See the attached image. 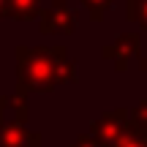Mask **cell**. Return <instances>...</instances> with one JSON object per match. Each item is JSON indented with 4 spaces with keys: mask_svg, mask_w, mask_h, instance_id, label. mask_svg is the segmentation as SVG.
<instances>
[{
    "mask_svg": "<svg viewBox=\"0 0 147 147\" xmlns=\"http://www.w3.org/2000/svg\"><path fill=\"white\" fill-rule=\"evenodd\" d=\"M63 82H76V63L63 47H16V90L49 93Z\"/></svg>",
    "mask_w": 147,
    "mask_h": 147,
    "instance_id": "cell-1",
    "label": "cell"
},
{
    "mask_svg": "<svg viewBox=\"0 0 147 147\" xmlns=\"http://www.w3.org/2000/svg\"><path fill=\"white\" fill-rule=\"evenodd\" d=\"M38 27L44 36H71L79 27V11L68 5H52L47 11H38Z\"/></svg>",
    "mask_w": 147,
    "mask_h": 147,
    "instance_id": "cell-2",
    "label": "cell"
},
{
    "mask_svg": "<svg viewBox=\"0 0 147 147\" xmlns=\"http://www.w3.org/2000/svg\"><path fill=\"white\" fill-rule=\"evenodd\" d=\"M139 49H142L139 33H123V36H117L112 44H106L101 55L115 65V71L123 74V71H128V65H131L134 57H139Z\"/></svg>",
    "mask_w": 147,
    "mask_h": 147,
    "instance_id": "cell-3",
    "label": "cell"
},
{
    "mask_svg": "<svg viewBox=\"0 0 147 147\" xmlns=\"http://www.w3.org/2000/svg\"><path fill=\"white\" fill-rule=\"evenodd\" d=\"M128 128V109H115V112H106L101 120L93 123V128H90V134H93L95 139H101L106 147H112L120 139V134Z\"/></svg>",
    "mask_w": 147,
    "mask_h": 147,
    "instance_id": "cell-4",
    "label": "cell"
},
{
    "mask_svg": "<svg viewBox=\"0 0 147 147\" xmlns=\"http://www.w3.org/2000/svg\"><path fill=\"white\" fill-rule=\"evenodd\" d=\"M0 147H41V134L27 131L22 120L0 123Z\"/></svg>",
    "mask_w": 147,
    "mask_h": 147,
    "instance_id": "cell-5",
    "label": "cell"
},
{
    "mask_svg": "<svg viewBox=\"0 0 147 147\" xmlns=\"http://www.w3.org/2000/svg\"><path fill=\"white\" fill-rule=\"evenodd\" d=\"M38 3L41 0H5V16L16 22H27L38 16Z\"/></svg>",
    "mask_w": 147,
    "mask_h": 147,
    "instance_id": "cell-6",
    "label": "cell"
},
{
    "mask_svg": "<svg viewBox=\"0 0 147 147\" xmlns=\"http://www.w3.org/2000/svg\"><path fill=\"white\" fill-rule=\"evenodd\" d=\"M125 16L147 30V0H125Z\"/></svg>",
    "mask_w": 147,
    "mask_h": 147,
    "instance_id": "cell-7",
    "label": "cell"
},
{
    "mask_svg": "<svg viewBox=\"0 0 147 147\" xmlns=\"http://www.w3.org/2000/svg\"><path fill=\"white\" fill-rule=\"evenodd\" d=\"M112 147H147V136H144L142 131H136V128L128 125L125 131L120 134V139H117Z\"/></svg>",
    "mask_w": 147,
    "mask_h": 147,
    "instance_id": "cell-8",
    "label": "cell"
},
{
    "mask_svg": "<svg viewBox=\"0 0 147 147\" xmlns=\"http://www.w3.org/2000/svg\"><path fill=\"white\" fill-rule=\"evenodd\" d=\"M128 125L147 134V101H139L134 109H128Z\"/></svg>",
    "mask_w": 147,
    "mask_h": 147,
    "instance_id": "cell-9",
    "label": "cell"
},
{
    "mask_svg": "<svg viewBox=\"0 0 147 147\" xmlns=\"http://www.w3.org/2000/svg\"><path fill=\"white\" fill-rule=\"evenodd\" d=\"M8 106L14 109L16 120H22V123L27 120V93H25V90H16V95L8 98Z\"/></svg>",
    "mask_w": 147,
    "mask_h": 147,
    "instance_id": "cell-10",
    "label": "cell"
},
{
    "mask_svg": "<svg viewBox=\"0 0 147 147\" xmlns=\"http://www.w3.org/2000/svg\"><path fill=\"white\" fill-rule=\"evenodd\" d=\"M79 3H82L84 8L90 11V16H93L95 22H101V19H104V11L109 8L115 0H79Z\"/></svg>",
    "mask_w": 147,
    "mask_h": 147,
    "instance_id": "cell-11",
    "label": "cell"
},
{
    "mask_svg": "<svg viewBox=\"0 0 147 147\" xmlns=\"http://www.w3.org/2000/svg\"><path fill=\"white\" fill-rule=\"evenodd\" d=\"M71 147H106L101 139H95L93 134H82V136H76V142H74Z\"/></svg>",
    "mask_w": 147,
    "mask_h": 147,
    "instance_id": "cell-12",
    "label": "cell"
},
{
    "mask_svg": "<svg viewBox=\"0 0 147 147\" xmlns=\"http://www.w3.org/2000/svg\"><path fill=\"white\" fill-rule=\"evenodd\" d=\"M8 109V98L5 95H0V123H3V112Z\"/></svg>",
    "mask_w": 147,
    "mask_h": 147,
    "instance_id": "cell-13",
    "label": "cell"
},
{
    "mask_svg": "<svg viewBox=\"0 0 147 147\" xmlns=\"http://www.w3.org/2000/svg\"><path fill=\"white\" fill-rule=\"evenodd\" d=\"M139 68L147 74V55H142V57H139Z\"/></svg>",
    "mask_w": 147,
    "mask_h": 147,
    "instance_id": "cell-14",
    "label": "cell"
},
{
    "mask_svg": "<svg viewBox=\"0 0 147 147\" xmlns=\"http://www.w3.org/2000/svg\"><path fill=\"white\" fill-rule=\"evenodd\" d=\"M5 16V0H0V19Z\"/></svg>",
    "mask_w": 147,
    "mask_h": 147,
    "instance_id": "cell-15",
    "label": "cell"
},
{
    "mask_svg": "<svg viewBox=\"0 0 147 147\" xmlns=\"http://www.w3.org/2000/svg\"><path fill=\"white\" fill-rule=\"evenodd\" d=\"M144 136H147V134H144Z\"/></svg>",
    "mask_w": 147,
    "mask_h": 147,
    "instance_id": "cell-16",
    "label": "cell"
}]
</instances>
